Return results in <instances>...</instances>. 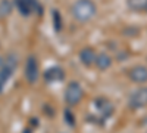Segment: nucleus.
I'll return each mask as SVG.
<instances>
[{
    "label": "nucleus",
    "mask_w": 147,
    "mask_h": 133,
    "mask_svg": "<svg viewBox=\"0 0 147 133\" xmlns=\"http://www.w3.org/2000/svg\"><path fill=\"white\" fill-rule=\"evenodd\" d=\"M96 3L93 0H77L72 5V15L80 22H88L96 15Z\"/></svg>",
    "instance_id": "1"
},
{
    "label": "nucleus",
    "mask_w": 147,
    "mask_h": 133,
    "mask_svg": "<svg viewBox=\"0 0 147 133\" xmlns=\"http://www.w3.org/2000/svg\"><path fill=\"white\" fill-rule=\"evenodd\" d=\"M25 77L28 83H35L38 78V62H37V58L34 55L28 56L27 62H25Z\"/></svg>",
    "instance_id": "3"
},
{
    "label": "nucleus",
    "mask_w": 147,
    "mask_h": 133,
    "mask_svg": "<svg viewBox=\"0 0 147 133\" xmlns=\"http://www.w3.org/2000/svg\"><path fill=\"white\" fill-rule=\"evenodd\" d=\"M16 6H18V9H19V12L22 15H30L31 12L35 9L34 6H35V2L34 0H16Z\"/></svg>",
    "instance_id": "9"
},
{
    "label": "nucleus",
    "mask_w": 147,
    "mask_h": 133,
    "mask_svg": "<svg viewBox=\"0 0 147 133\" xmlns=\"http://www.w3.org/2000/svg\"><path fill=\"white\" fill-rule=\"evenodd\" d=\"M96 67L99 68L100 71H105V70H109L110 67H112V58H110V55L102 52V53H97L96 56Z\"/></svg>",
    "instance_id": "8"
},
{
    "label": "nucleus",
    "mask_w": 147,
    "mask_h": 133,
    "mask_svg": "<svg viewBox=\"0 0 147 133\" xmlns=\"http://www.w3.org/2000/svg\"><path fill=\"white\" fill-rule=\"evenodd\" d=\"M127 6L134 12H141L147 8V0H127Z\"/></svg>",
    "instance_id": "11"
},
{
    "label": "nucleus",
    "mask_w": 147,
    "mask_h": 133,
    "mask_svg": "<svg viewBox=\"0 0 147 133\" xmlns=\"http://www.w3.org/2000/svg\"><path fill=\"white\" fill-rule=\"evenodd\" d=\"M10 12H12V3L9 0H2L0 2V18L7 16Z\"/></svg>",
    "instance_id": "12"
},
{
    "label": "nucleus",
    "mask_w": 147,
    "mask_h": 133,
    "mask_svg": "<svg viewBox=\"0 0 147 133\" xmlns=\"http://www.w3.org/2000/svg\"><path fill=\"white\" fill-rule=\"evenodd\" d=\"M53 18H55V28H56V31H60V14L57 10H53Z\"/></svg>",
    "instance_id": "13"
},
{
    "label": "nucleus",
    "mask_w": 147,
    "mask_h": 133,
    "mask_svg": "<svg viewBox=\"0 0 147 133\" xmlns=\"http://www.w3.org/2000/svg\"><path fill=\"white\" fill-rule=\"evenodd\" d=\"M129 106L137 110V108H143L147 105V87H143V89H138L136 90L131 96H129Z\"/></svg>",
    "instance_id": "4"
},
{
    "label": "nucleus",
    "mask_w": 147,
    "mask_h": 133,
    "mask_svg": "<svg viewBox=\"0 0 147 133\" xmlns=\"http://www.w3.org/2000/svg\"><path fill=\"white\" fill-rule=\"evenodd\" d=\"M96 56H97V52L94 49H91V47H84L80 52V61L85 67H93L96 62Z\"/></svg>",
    "instance_id": "6"
},
{
    "label": "nucleus",
    "mask_w": 147,
    "mask_h": 133,
    "mask_svg": "<svg viewBox=\"0 0 147 133\" xmlns=\"http://www.w3.org/2000/svg\"><path fill=\"white\" fill-rule=\"evenodd\" d=\"M128 77H129L131 81L138 83V84L147 83V67H143V65L132 67L128 72Z\"/></svg>",
    "instance_id": "5"
},
{
    "label": "nucleus",
    "mask_w": 147,
    "mask_h": 133,
    "mask_svg": "<svg viewBox=\"0 0 147 133\" xmlns=\"http://www.w3.org/2000/svg\"><path fill=\"white\" fill-rule=\"evenodd\" d=\"M146 12H147V8H146Z\"/></svg>",
    "instance_id": "15"
},
{
    "label": "nucleus",
    "mask_w": 147,
    "mask_h": 133,
    "mask_svg": "<svg viewBox=\"0 0 147 133\" xmlns=\"http://www.w3.org/2000/svg\"><path fill=\"white\" fill-rule=\"evenodd\" d=\"M82 87L77 81H71L65 90V101L68 105H77L82 99Z\"/></svg>",
    "instance_id": "2"
},
{
    "label": "nucleus",
    "mask_w": 147,
    "mask_h": 133,
    "mask_svg": "<svg viewBox=\"0 0 147 133\" xmlns=\"http://www.w3.org/2000/svg\"><path fill=\"white\" fill-rule=\"evenodd\" d=\"M44 78L46 81H60L65 78V71L60 68V67H52L49 68L46 72H44Z\"/></svg>",
    "instance_id": "7"
},
{
    "label": "nucleus",
    "mask_w": 147,
    "mask_h": 133,
    "mask_svg": "<svg viewBox=\"0 0 147 133\" xmlns=\"http://www.w3.org/2000/svg\"><path fill=\"white\" fill-rule=\"evenodd\" d=\"M2 64H3V59H2V58H0V67H2Z\"/></svg>",
    "instance_id": "14"
},
{
    "label": "nucleus",
    "mask_w": 147,
    "mask_h": 133,
    "mask_svg": "<svg viewBox=\"0 0 147 133\" xmlns=\"http://www.w3.org/2000/svg\"><path fill=\"white\" fill-rule=\"evenodd\" d=\"M96 106H97V110H99V113L102 115H105V117L110 115V114H112V111H113L112 105H110V102L107 99H97L96 101Z\"/></svg>",
    "instance_id": "10"
}]
</instances>
